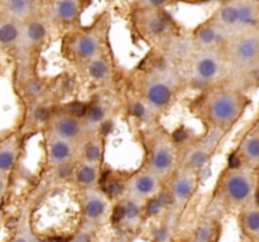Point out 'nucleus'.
I'll return each instance as SVG.
<instances>
[{"mask_svg": "<svg viewBox=\"0 0 259 242\" xmlns=\"http://www.w3.org/2000/svg\"><path fill=\"white\" fill-rule=\"evenodd\" d=\"M251 104L247 91L225 82L198 91L190 101L189 111L205 133L225 136L244 116Z\"/></svg>", "mask_w": 259, "mask_h": 242, "instance_id": "1", "label": "nucleus"}, {"mask_svg": "<svg viewBox=\"0 0 259 242\" xmlns=\"http://www.w3.org/2000/svg\"><path fill=\"white\" fill-rule=\"evenodd\" d=\"M111 29V14L104 10L88 26L80 24L66 30L61 39V55L75 68L110 48L109 35Z\"/></svg>", "mask_w": 259, "mask_h": 242, "instance_id": "2", "label": "nucleus"}, {"mask_svg": "<svg viewBox=\"0 0 259 242\" xmlns=\"http://www.w3.org/2000/svg\"><path fill=\"white\" fill-rule=\"evenodd\" d=\"M166 3L135 1L130 4L131 30L143 43L160 48L182 35L181 26L169 14Z\"/></svg>", "mask_w": 259, "mask_h": 242, "instance_id": "3", "label": "nucleus"}, {"mask_svg": "<svg viewBox=\"0 0 259 242\" xmlns=\"http://www.w3.org/2000/svg\"><path fill=\"white\" fill-rule=\"evenodd\" d=\"M182 84L184 81L180 76L163 75L137 67L129 76L127 87L139 96L156 114L162 116L175 104Z\"/></svg>", "mask_w": 259, "mask_h": 242, "instance_id": "4", "label": "nucleus"}, {"mask_svg": "<svg viewBox=\"0 0 259 242\" xmlns=\"http://www.w3.org/2000/svg\"><path fill=\"white\" fill-rule=\"evenodd\" d=\"M220 52L229 72V84L240 87L242 80L257 78L259 68V29L229 35Z\"/></svg>", "mask_w": 259, "mask_h": 242, "instance_id": "5", "label": "nucleus"}, {"mask_svg": "<svg viewBox=\"0 0 259 242\" xmlns=\"http://www.w3.org/2000/svg\"><path fill=\"white\" fill-rule=\"evenodd\" d=\"M257 170L227 164L218 176L213 201L222 208L239 211L257 201Z\"/></svg>", "mask_w": 259, "mask_h": 242, "instance_id": "6", "label": "nucleus"}, {"mask_svg": "<svg viewBox=\"0 0 259 242\" xmlns=\"http://www.w3.org/2000/svg\"><path fill=\"white\" fill-rule=\"evenodd\" d=\"M180 75L184 84L187 82L198 91L225 84L229 80V72L220 49L191 48L181 62Z\"/></svg>", "mask_w": 259, "mask_h": 242, "instance_id": "7", "label": "nucleus"}, {"mask_svg": "<svg viewBox=\"0 0 259 242\" xmlns=\"http://www.w3.org/2000/svg\"><path fill=\"white\" fill-rule=\"evenodd\" d=\"M143 148L142 167L166 181L178 167V147L162 125L139 131Z\"/></svg>", "mask_w": 259, "mask_h": 242, "instance_id": "8", "label": "nucleus"}, {"mask_svg": "<svg viewBox=\"0 0 259 242\" xmlns=\"http://www.w3.org/2000/svg\"><path fill=\"white\" fill-rule=\"evenodd\" d=\"M210 19L227 35L259 29V3L254 0H229L219 3Z\"/></svg>", "mask_w": 259, "mask_h": 242, "instance_id": "9", "label": "nucleus"}, {"mask_svg": "<svg viewBox=\"0 0 259 242\" xmlns=\"http://www.w3.org/2000/svg\"><path fill=\"white\" fill-rule=\"evenodd\" d=\"M224 136L204 133L198 138H189L178 147V167L186 168L200 174L215 154L219 141Z\"/></svg>", "mask_w": 259, "mask_h": 242, "instance_id": "10", "label": "nucleus"}, {"mask_svg": "<svg viewBox=\"0 0 259 242\" xmlns=\"http://www.w3.org/2000/svg\"><path fill=\"white\" fill-rule=\"evenodd\" d=\"M90 4L89 1L80 0L42 1V15L46 18L51 28H59L66 32L82 24V14Z\"/></svg>", "mask_w": 259, "mask_h": 242, "instance_id": "11", "label": "nucleus"}, {"mask_svg": "<svg viewBox=\"0 0 259 242\" xmlns=\"http://www.w3.org/2000/svg\"><path fill=\"white\" fill-rule=\"evenodd\" d=\"M44 131L72 143L79 148L91 134H94L86 127L79 114H76L73 110H68L67 107L62 109L60 106L56 107Z\"/></svg>", "mask_w": 259, "mask_h": 242, "instance_id": "12", "label": "nucleus"}, {"mask_svg": "<svg viewBox=\"0 0 259 242\" xmlns=\"http://www.w3.org/2000/svg\"><path fill=\"white\" fill-rule=\"evenodd\" d=\"M76 69L85 84L94 89H97L99 91V90L110 89L113 86L117 78L118 64L113 51L109 48L101 55L89 60L88 63Z\"/></svg>", "mask_w": 259, "mask_h": 242, "instance_id": "13", "label": "nucleus"}, {"mask_svg": "<svg viewBox=\"0 0 259 242\" xmlns=\"http://www.w3.org/2000/svg\"><path fill=\"white\" fill-rule=\"evenodd\" d=\"M51 26L46 18L41 14L31 18L21 24V35L18 43L15 56L19 60H31L34 57L44 46L50 38Z\"/></svg>", "mask_w": 259, "mask_h": 242, "instance_id": "14", "label": "nucleus"}, {"mask_svg": "<svg viewBox=\"0 0 259 242\" xmlns=\"http://www.w3.org/2000/svg\"><path fill=\"white\" fill-rule=\"evenodd\" d=\"M81 226L97 230L110 221L113 203L97 188L80 190L79 196Z\"/></svg>", "mask_w": 259, "mask_h": 242, "instance_id": "15", "label": "nucleus"}, {"mask_svg": "<svg viewBox=\"0 0 259 242\" xmlns=\"http://www.w3.org/2000/svg\"><path fill=\"white\" fill-rule=\"evenodd\" d=\"M109 90L97 91L82 110L81 119L91 133H100L101 127L113 118L118 102Z\"/></svg>", "mask_w": 259, "mask_h": 242, "instance_id": "16", "label": "nucleus"}, {"mask_svg": "<svg viewBox=\"0 0 259 242\" xmlns=\"http://www.w3.org/2000/svg\"><path fill=\"white\" fill-rule=\"evenodd\" d=\"M198 185V174L186 168L177 167L176 170L164 181L172 210L184 208L195 196Z\"/></svg>", "mask_w": 259, "mask_h": 242, "instance_id": "17", "label": "nucleus"}, {"mask_svg": "<svg viewBox=\"0 0 259 242\" xmlns=\"http://www.w3.org/2000/svg\"><path fill=\"white\" fill-rule=\"evenodd\" d=\"M229 164L234 167H243L248 169L258 170L259 165V125L254 120L247 131L239 140L236 149L231 155Z\"/></svg>", "mask_w": 259, "mask_h": 242, "instance_id": "18", "label": "nucleus"}, {"mask_svg": "<svg viewBox=\"0 0 259 242\" xmlns=\"http://www.w3.org/2000/svg\"><path fill=\"white\" fill-rule=\"evenodd\" d=\"M146 219L144 203L126 196L113 203L110 222L123 231H134L139 228Z\"/></svg>", "mask_w": 259, "mask_h": 242, "instance_id": "19", "label": "nucleus"}, {"mask_svg": "<svg viewBox=\"0 0 259 242\" xmlns=\"http://www.w3.org/2000/svg\"><path fill=\"white\" fill-rule=\"evenodd\" d=\"M164 182L146 168L140 167L135 172H130L127 183V196L138 202L146 203L157 196L162 190Z\"/></svg>", "mask_w": 259, "mask_h": 242, "instance_id": "20", "label": "nucleus"}, {"mask_svg": "<svg viewBox=\"0 0 259 242\" xmlns=\"http://www.w3.org/2000/svg\"><path fill=\"white\" fill-rule=\"evenodd\" d=\"M124 110L127 116L134 125L138 126V131L152 129L158 126L161 116L156 114L148 105L142 100L138 95L127 87L126 95H124Z\"/></svg>", "mask_w": 259, "mask_h": 242, "instance_id": "21", "label": "nucleus"}, {"mask_svg": "<svg viewBox=\"0 0 259 242\" xmlns=\"http://www.w3.org/2000/svg\"><path fill=\"white\" fill-rule=\"evenodd\" d=\"M227 37L229 35L223 32L209 17L193 29L189 42L194 49L216 51L222 48Z\"/></svg>", "mask_w": 259, "mask_h": 242, "instance_id": "22", "label": "nucleus"}, {"mask_svg": "<svg viewBox=\"0 0 259 242\" xmlns=\"http://www.w3.org/2000/svg\"><path fill=\"white\" fill-rule=\"evenodd\" d=\"M79 150L77 145L46 133V158L50 167L59 168L73 164L79 159Z\"/></svg>", "mask_w": 259, "mask_h": 242, "instance_id": "23", "label": "nucleus"}, {"mask_svg": "<svg viewBox=\"0 0 259 242\" xmlns=\"http://www.w3.org/2000/svg\"><path fill=\"white\" fill-rule=\"evenodd\" d=\"M23 136L12 130L0 136V174L12 176L21 158Z\"/></svg>", "mask_w": 259, "mask_h": 242, "instance_id": "24", "label": "nucleus"}, {"mask_svg": "<svg viewBox=\"0 0 259 242\" xmlns=\"http://www.w3.org/2000/svg\"><path fill=\"white\" fill-rule=\"evenodd\" d=\"M129 176L130 173L126 170H118L113 168L104 169L102 167L97 189L101 190L111 203H115L127 196V183Z\"/></svg>", "mask_w": 259, "mask_h": 242, "instance_id": "25", "label": "nucleus"}, {"mask_svg": "<svg viewBox=\"0 0 259 242\" xmlns=\"http://www.w3.org/2000/svg\"><path fill=\"white\" fill-rule=\"evenodd\" d=\"M42 1L38 0H0V17L22 24L41 14Z\"/></svg>", "mask_w": 259, "mask_h": 242, "instance_id": "26", "label": "nucleus"}, {"mask_svg": "<svg viewBox=\"0 0 259 242\" xmlns=\"http://www.w3.org/2000/svg\"><path fill=\"white\" fill-rule=\"evenodd\" d=\"M101 170L102 167L77 160L73 165L71 179H72L73 184L79 188V190L94 189L99 185Z\"/></svg>", "mask_w": 259, "mask_h": 242, "instance_id": "27", "label": "nucleus"}, {"mask_svg": "<svg viewBox=\"0 0 259 242\" xmlns=\"http://www.w3.org/2000/svg\"><path fill=\"white\" fill-rule=\"evenodd\" d=\"M105 141L100 133H94L84 141L79 150L77 160L88 164L104 167Z\"/></svg>", "mask_w": 259, "mask_h": 242, "instance_id": "28", "label": "nucleus"}, {"mask_svg": "<svg viewBox=\"0 0 259 242\" xmlns=\"http://www.w3.org/2000/svg\"><path fill=\"white\" fill-rule=\"evenodd\" d=\"M238 223L243 235L251 241L259 237V207L258 202L253 201L238 212Z\"/></svg>", "mask_w": 259, "mask_h": 242, "instance_id": "29", "label": "nucleus"}, {"mask_svg": "<svg viewBox=\"0 0 259 242\" xmlns=\"http://www.w3.org/2000/svg\"><path fill=\"white\" fill-rule=\"evenodd\" d=\"M21 35V24L0 17V51L15 55Z\"/></svg>", "mask_w": 259, "mask_h": 242, "instance_id": "30", "label": "nucleus"}, {"mask_svg": "<svg viewBox=\"0 0 259 242\" xmlns=\"http://www.w3.org/2000/svg\"><path fill=\"white\" fill-rule=\"evenodd\" d=\"M220 235V225L213 217L202 218L193 232L190 242H216Z\"/></svg>", "mask_w": 259, "mask_h": 242, "instance_id": "31", "label": "nucleus"}, {"mask_svg": "<svg viewBox=\"0 0 259 242\" xmlns=\"http://www.w3.org/2000/svg\"><path fill=\"white\" fill-rule=\"evenodd\" d=\"M9 242H38V239L32 232L30 226L24 225L15 231Z\"/></svg>", "mask_w": 259, "mask_h": 242, "instance_id": "32", "label": "nucleus"}, {"mask_svg": "<svg viewBox=\"0 0 259 242\" xmlns=\"http://www.w3.org/2000/svg\"><path fill=\"white\" fill-rule=\"evenodd\" d=\"M94 237H95V228L81 226L67 242H94Z\"/></svg>", "mask_w": 259, "mask_h": 242, "instance_id": "33", "label": "nucleus"}, {"mask_svg": "<svg viewBox=\"0 0 259 242\" xmlns=\"http://www.w3.org/2000/svg\"><path fill=\"white\" fill-rule=\"evenodd\" d=\"M10 179H12V176L0 174V205L3 203L8 193L9 187H10Z\"/></svg>", "mask_w": 259, "mask_h": 242, "instance_id": "34", "label": "nucleus"}]
</instances>
